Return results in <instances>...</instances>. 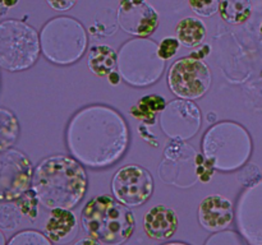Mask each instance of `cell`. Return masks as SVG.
Wrapping results in <instances>:
<instances>
[{
    "mask_svg": "<svg viewBox=\"0 0 262 245\" xmlns=\"http://www.w3.org/2000/svg\"><path fill=\"white\" fill-rule=\"evenodd\" d=\"M120 74L119 71H113V73H110L109 76H107V79H109V83L112 84V86H118V84L120 83Z\"/></svg>",
    "mask_w": 262,
    "mask_h": 245,
    "instance_id": "obj_31",
    "label": "cell"
},
{
    "mask_svg": "<svg viewBox=\"0 0 262 245\" xmlns=\"http://www.w3.org/2000/svg\"><path fill=\"white\" fill-rule=\"evenodd\" d=\"M163 245H188V244H186V242H181V241H173V242H166V244H163Z\"/></svg>",
    "mask_w": 262,
    "mask_h": 245,
    "instance_id": "obj_34",
    "label": "cell"
},
{
    "mask_svg": "<svg viewBox=\"0 0 262 245\" xmlns=\"http://www.w3.org/2000/svg\"><path fill=\"white\" fill-rule=\"evenodd\" d=\"M219 14L229 24H242L250 19L252 5L250 0H222Z\"/></svg>",
    "mask_w": 262,
    "mask_h": 245,
    "instance_id": "obj_20",
    "label": "cell"
},
{
    "mask_svg": "<svg viewBox=\"0 0 262 245\" xmlns=\"http://www.w3.org/2000/svg\"><path fill=\"white\" fill-rule=\"evenodd\" d=\"M166 81L169 89L178 99L194 101L209 92L212 76L209 65L202 59L187 56L174 61L168 70Z\"/></svg>",
    "mask_w": 262,
    "mask_h": 245,
    "instance_id": "obj_8",
    "label": "cell"
},
{
    "mask_svg": "<svg viewBox=\"0 0 262 245\" xmlns=\"http://www.w3.org/2000/svg\"><path fill=\"white\" fill-rule=\"evenodd\" d=\"M87 32L78 20L56 17L49 20L40 33L42 55L56 65L77 63L87 50Z\"/></svg>",
    "mask_w": 262,
    "mask_h": 245,
    "instance_id": "obj_5",
    "label": "cell"
},
{
    "mask_svg": "<svg viewBox=\"0 0 262 245\" xmlns=\"http://www.w3.org/2000/svg\"><path fill=\"white\" fill-rule=\"evenodd\" d=\"M237 224L251 245H262V180L248 186L238 199Z\"/></svg>",
    "mask_w": 262,
    "mask_h": 245,
    "instance_id": "obj_12",
    "label": "cell"
},
{
    "mask_svg": "<svg viewBox=\"0 0 262 245\" xmlns=\"http://www.w3.org/2000/svg\"><path fill=\"white\" fill-rule=\"evenodd\" d=\"M74 245H101V242L89 236V237H82V239L77 240V241L74 242Z\"/></svg>",
    "mask_w": 262,
    "mask_h": 245,
    "instance_id": "obj_30",
    "label": "cell"
},
{
    "mask_svg": "<svg viewBox=\"0 0 262 245\" xmlns=\"http://www.w3.org/2000/svg\"><path fill=\"white\" fill-rule=\"evenodd\" d=\"M22 212L17 204L7 203L0 206V229L4 231H13L18 229L22 221Z\"/></svg>",
    "mask_w": 262,
    "mask_h": 245,
    "instance_id": "obj_22",
    "label": "cell"
},
{
    "mask_svg": "<svg viewBox=\"0 0 262 245\" xmlns=\"http://www.w3.org/2000/svg\"><path fill=\"white\" fill-rule=\"evenodd\" d=\"M18 2L19 0H0V7L4 8V9H9V8L15 7Z\"/></svg>",
    "mask_w": 262,
    "mask_h": 245,
    "instance_id": "obj_32",
    "label": "cell"
},
{
    "mask_svg": "<svg viewBox=\"0 0 262 245\" xmlns=\"http://www.w3.org/2000/svg\"><path fill=\"white\" fill-rule=\"evenodd\" d=\"M181 42L177 37H165L159 43V56L163 60H169L173 58L179 50Z\"/></svg>",
    "mask_w": 262,
    "mask_h": 245,
    "instance_id": "obj_27",
    "label": "cell"
},
{
    "mask_svg": "<svg viewBox=\"0 0 262 245\" xmlns=\"http://www.w3.org/2000/svg\"><path fill=\"white\" fill-rule=\"evenodd\" d=\"M7 245H53L51 240L37 230H23L10 237Z\"/></svg>",
    "mask_w": 262,
    "mask_h": 245,
    "instance_id": "obj_23",
    "label": "cell"
},
{
    "mask_svg": "<svg viewBox=\"0 0 262 245\" xmlns=\"http://www.w3.org/2000/svg\"><path fill=\"white\" fill-rule=\"evenodd\" d=\"M33 166L19 150L0 151V202L17 201L31 188Z\"/></svg>",
    "mask_w": 262,
    "mask_h": 245,
    "instance_id": "obj_9",
    "label": "cell"
},
{
    "mask_svg": "<svg viewBox=\"0 0 262 245\" xmlns=\"http://www.w3.org/2000/svg\"><path fill=\"white\" fill-rule=\"evenodd\" d=\"M222 0H188L189 8L199 17L209 18L219 13Z\"/></svg>",
    "mask_w": 262,
    "mask_h": 245,
    "instance_id": "obj_26",
    "label": "cell"
},
{
    "mask_svg": "<svg viewBox=\"0 0 262 245\" xmlns=\"http://www.w3.org/2000/svg\"><path fill=\"white\" fill-rule=\"evenodd\" d=\"M46 2L56 12H67L76 5L77 0H46Z\"/></svg>",
    "mask_w": 262,
    "mask_h": 245,
    "instance_id": "obj_29",
    "label": "cell"
},
{
    "mask_svg": "<svg viewBox=\"0 0 262 245\" xmlns=\"http://www.w3.org/2000/svg\"><path fill=\"white\" fill-rule=\"evenodd\" d=\"M197 217L200 225L206 231H223L234 219V206L227 197L219 194L209 195L200 203Z\"/></svg>",
    "mask_w": 262,
    "mask_h": 245,
    "instance_id": "obj_14",
    "label": "cell"
},
{
    "mask_svg": "<svg viewBox=\"0 0 262 245\" xmlns=\"http://www.w3.org/2000/svg\"><path fill=\"white\" fill-rule=\"evenodd\" d=\"M0 245H7V239H5V235L3 234L2 229H0Z\"/></svg>",
    "mask_w": 262,
    "mask_h": 245,
    "instance_id": "obj_33",
    "label": "cell"
},
{
    "mask_svg": "<svg viewBox=\"0 0 262 245\" xmlns=\"http://www.w3.org/2000/svg\"><path fill=\"white\" fill-rule=\"evenodd\" d=\"M166 104L168 102L165 97L159 96V94H147L138 100L137 104L130 107L129 112L138 121L146 125H154L158 114L163 111Z\"/></svg>",
    "mask_w": 262,
    "mask_h": 245,
    "instance_id": "obj_19",
    "label": "cell"
},
{
    "mask_svg": "<svg viewBox=\"0 0 262 245\" xmlns=\"http://www.w3.org/2000/svg\"><path fill=\"white\" fill-rule=\"evenodd\" d=\"M260 33H261V36H262V23H261V27H260Z\"/></svg>",
    "mask_w": 262,
    "mask_h": 245,
    "instance_id": "obj_35",
    "label": "cell"
},
{
    "mask_svg": "<svg viewBox=\"0 0 262 245\" xmlns=\"http://www.w3.org/2000/svg\"><path fill=\"white\" fill-rule=\"evenodd\" d=\"M252 167L253 165L247 166V167H245L239 174H238V181H239L243 186L252 185V184L257 183L258 179L261 178V171L258 170V168L255 173H251Z\"/></svg>",
    "mask_w": 262,
    "mask_h": 245,
    "instance_id": "obj_28",
    "label": "cell"
},
{
    "mask_svg": "<svg viewBox=\"0 0 262 245\" xmlns=\"http://www.w3.org/2000/svg\"><path fill=\"white\" fill-rule=\"evenodd\" d=\"M40 36L23 20L0 22V68L7 71L27 70L40 56Z\"/></svg>",
    "mask_w": 262,
    "mask_h": 245,
    "instance_id": "obj_7",
    "label": "cell"
},
{
    "mask_svg": "<svg viewBox=\"0 0 262 245\" xmlns=\"http://www.w3.org/2000/svg\"><path fill=\"white\" fill-rule=\"evenodd\" d=\"M159 121L166 137L173 140H188L201 128V110L189 100H173L160 112Z\"/></svg>",
    "mask_w": 262,
    "mask_h": 245,
    "instance_id": "obj_11",
    "label": "cell"
},
{
    "mask_svg": "<svg viewBox=\"0 0 262 245\" xmlns=\"http://www.w3.org/2000/svg\"><path fill=\"white\" fill-rule=\"evenodd\" d=\"M207 36L206 24L200 18L186 17L176 26V37L181 45L186 47H196L201 45Z\"/></svg>",
    "mask_w": 262,
    "mask_h": 245,
    "instance_id": "obj_18",
    "label": "cell"
},
{
    "mask_svg": "<svg viewBox=\"0 0 262 245\" xmlns=\"http://www.w3.org/2000/svg\"><path fill=\"white\" fill-rule=\"evenodd\" d=\"M118 54L109 45H95L87 55V66L96 77H107L117 69Z\"/></svg>",
    "mask_w": 262,
    "mask_h": 245,
    "instance_id": "obj_17",
    "label": "cell"
},
{
    "mask_svg": "<svg viewBox=\"0 0 262 245\" xmlns=\"http://www.w3.org/2000/svg\"><path fill=\"white\" fill-rule=\"evenodd\" d=\"M82 227L92 239L104 245H122L136 229V217L129 207L110 195H96L84 204Z\"/></svg>",
    "mask_w": 262,
    "mask_h": 245,
    "instance_id": "obj_3",
    "label": "cell"
},
{
    "mask_svg": "<svg viewBox=\"0 0 262 245\" xmlns=\"http://www.w3.org/2000/svg\"><path fill=\"white\" fill-rule=\"evenodd\" d=\"M118 71L125 83L147 87L156 83L165 70V60L159 56V45L148 38L127 41L118 51Z\"/></svg>",
    "mask_w": 262,
    "mask_h": 245,
    "instance_id": "obj_6",
    "label": "cell"
},
{
    "mask_svg": "<svg viewBox=\"0 0 262 245\" xmlns=\"http://www.w3.org/2000/svg\"><path fill=\"white\" fill-rule=\"evenodd\" d=\"M117 20L125 33L136 37H148L159 27L158 12L147 0H119Z\"/></svg>",
    "mask_w": 262,
    "mask_h": 245,
    "instance_id": "obj_13",
    "label": "cell"
},
{
    "mask_svg": "<svg viewBox=\"0 0 262 245\" xmlns=\"http://www.w3.org/2000/svg\"><path fill=\"white\" fill-rule=\"evenodd\" d=\"M18 208L20 209L23 216L28 217L30 219L35 221L38 216V202L37 195L35 194V191L32 189H28L26 193H23L19 198L17 199Z\"/></svg>",
    "mask_w": 262,
    "mask_h": 245,
    "instance_id": "obj_24",
    "label": "cell"
},
{
    "mask_svg": "<svg viewBox=\"0 0 262 245\" xmlns=\"http://www.w3.org/2000/svg\"><path fill=\"white\" fill-rule=\"evenodd\" d=\"M202 155L215 170L230 173L243 167L252 153L247 129L234 121L212 125L202 138Z\"/></svg>",
    "mask_w": 262,
    "mask_h": 245,
    "instance_id": "obj_4",
    "label": "cell"
},
{
    "mask_svg": "<svg viewBox=\"0 0 262 245\" xmlns=\"http://www.w3.org/2000/svg\"><path fill=\"white\" fill-rule=\"evenodd\" d=\"M19 121L10 110L0 107V151L9 150L19 138Z\"/></svg>",
    "mask_w": 262,
    "mask_h": 245,
    "instance_id": "obj_21",
    "label": "cell"
},
{
    "mask_svg": "<svg viewBox=\"0 0 262 245\" xmlns=\"http://www.w3.org/2000/svg\"><path fill=\"white\" fill-rule=\"evenodd\" d=\"M110 188L118 202L129 208H136L152 197L154 178L142 166L125 165L114 174Z\"/></svg>",
    "mask_w": 262,
    "mask_h": 245,
    "instance_id": "obj_10",
    "label": "cell"
},
{
    "mask_svg": "<svg viewBox=\"0 0 262 245\" xmlns=\"http://www.w3.org/2000/svg\"><path fill=\"white\" fill-rule=\"evenodd\" d=\"M78 221L71 209L54 208L51 209L43 226L46 236L59 245H67L76 239L78 234Z\"/></svg>",
    "mask_w": 262,
    "mask_h": 245,
    "instance_id": "obj_16",
    "label": "cell"
},
{
    "mask_svg": "<svg viewBox=\"0 0 262 245\" xmlns=\"http://www.w3.org/2000/svg\"><path fill=\"white\" fill-rule=\"evenodd\" d=\"M179 226L178 214L173 208L158 204L143 216V230L150 239L165 241L171 239Z\"/></svg>",
    "mask_w": 262,
    "mask_h": 245,
    "instance_id": "obj_15",
    "label": "cell"
},
{
    "mask_svg": "<svg viewBox=\"0 0 262 245\" xmlns=\"http://www.w3.org/2000/svg\"><path fill=\"white\" fill-rule=\"evenodd\" d=\"M87 174L73 156L53 155L43 158L33 170L31 189L46 209H72L87 191Z\"/></svg>",
    "mask_w": 262,
    "mask_h": 245,
    "instance_id": "obj_2",
    "label": "cell"
},
{
    "mask_svg": "<svg viewBox=\"0 0 262 245\" xmlns=\"http://www.w3.org/2000/svg\"><path fill=\"white\" fill-rule=\"evenodd\" d=\"M205 245H247L245 237L232 230L215 232L205 242Z\"/></svg>",
    "mask_w": 262,
    "mask_h": 245,
    "instance_id": "obj_25",
    "label": "cell"
},
{
    "mask_svg": "<svg viewBox=\"0 0 262 245\" xmlns=\"http://www.w3.org/2000/svg\"><path fill=\"white\" fill-rule=\"evenodd\" d=\"M129 128L124 117L107 105L82 107L69 120L66 133L71 155L90 168L117 163L129 145Z\"/></svg>",
    "mask_w": 262,
    "mask_h": 245,
    "instance_id": "obj_1",
    "label": "cell"
}]
</instances>
